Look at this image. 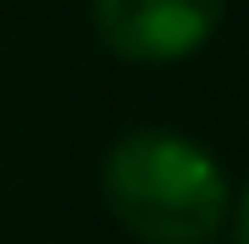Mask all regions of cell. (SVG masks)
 <instances>
[{
	"mask_svg": "<svg viewBox=\"0 0 249 244\" xmlns=\"http://www.w3.org/2000/svg\"><path fill=\"white\" fill-rule=\"evenodd\" d=\"M222 28V0H94V34L111 56L166 67L194 56Z\"/></svg>",
	"mask_w": 249,
	"mask_h": 244,
	"instance_id": "7a4b0ae2",
	"label": "cell"
},
{
	"mask_svg": "<svg viewBox=\"0 0 249 244\" xmlns=\"http://www.w3.org/2000/svg\"><path fill=\"white\" fill-rule=\"evenodd\" d=\"M238 244H249V183H244V194H238Z\"/></svg>",
	"mask_w": 249,
	"mask_h": 244,
	"instance_id": "3957f363",
	"label": "cell"
},
{
	"mask_svg": "<svg viewBox=\"0 0 249 244\" xmlns=\"http://www.w3.org/2000/svg\"><path fill=\"white\" fill-rule=\"evenodd\" d=\"M100 189L111 217L144 244H205L227 222L222 161L166 128H139L116 139Z\"/></svg>",
	"mask_w": 249,
	"mask_h": 244,
	"instance_id": "6da1fadb",
	"label": "cell"
}]
</instances>
